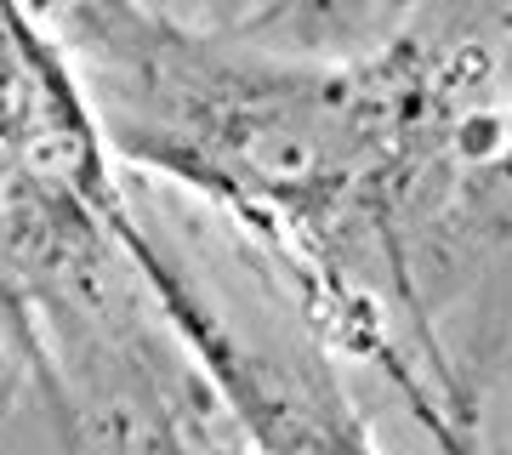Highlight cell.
Returning <instances> with one entry per match:
<instances>
[{
	"mask_svg": "<svg viewBox=\"0 0 512 455\" xmlns=\"http://www.w3.org/2000/svg\"><path fill=\"white\" fill-rule=\"evenodd\" d=\"M69 57L114 154L308 251L399 188L416 86L393 69H285L194 40L131 0H63Z\"/></svg>",
	"mask_w": 512,
	"mask_h": 455,
	"instance_id": "6da1fadb",
	"label": "cell"
},
{
	"mask_svg": "<svg viewBox=\"0 0 512 455\" xmlns=\"http://www.w3.org/2000/svg\"><path fill=\"white\" fill-rule=\"evenodd\" d=\"M103 251H126L137 279L217 376L222 399L239 416L262 410L268 393L245 370L239 347L131 222L114 177V143L69 46L46 29L35 0H0V273L40 291L74 268H92Z\"/></svg>",
	"mask_w": 512,
	"mask_h": 455,
	"instance_id": "7a4b0ae2",
	"label": "cell"
},
{
	"mask_svg": "<svg viewBox=\"0 0 512 455\" xmlns=\"http://www.w3.org/2000/svg\"><path fill=\"white\" fill-rule=\"evenodd\" d=\"M467 200L490 234L512 239V120H495L490 137H467Z\"/></svg>",
	"mask_w": 512,
	"mask_h": 455,
	"instance_id": "3957f363",
	"label": "cell"
}]
</instances>
